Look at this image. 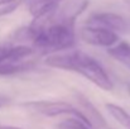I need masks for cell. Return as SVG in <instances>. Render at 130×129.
<instances>
[{
  "mask_svg": "<svg viewBox=\"0 0 130 129\" xmlns=\"http://www.w3.org/2000/svg\"><path fill=\"white\" fill-rule=\"evenodd\" d=\"M61 1L62 0H29L28 6L30 14L37 20H41L54 13Z\"/></svg>",
  "mask_w": 130,
  "mask_h": 129,
  "instance_id": "cell-8",
  "label": "cell"
},
{
  "mask_svg": "<svg viewBox=\"0 0 130 129\" xmlns=\"http://www.w3.org/2000/svg\"><path fill=\"white\" fill-rule=\"evenodd\" d=\"M54 129H92L90 128L87 124H85L82 120L77 119V118H70L66 119L61 123H58Z\"/></svg>",
  "mask_w": 130,
  "mask_h": 129,
  "instance_id": "cell-12",
  "label": "cell"
},
{
  "mask_svg": "<svg viewBox=\"0 0 130 129\" xmlns=\"http://www.w3.org/2000/svg\"><path fill=\"white\" fill-rule=\"evenodd\" d=\"M23 106H25L38 114L45 115V117H58V115L71 114L75 118L82 120L90 128H92L90 122L85 117V114L82 113V110L76 109L73 105H71L70 103H66V101H32V103L23 104Z\"/></svg>",
  "mask_w": 130,
  "mask_h": 129,
  "instance_id": "cell-3",
  "label": "cell"
},
{
  "mask_svg": "<svg viewBox=\"0 0 130 129\" xmlns=\"http://www.w3.org/2000/svg\"><path fill=\"white\" fill-rule=\"evenodd\" d=\"M45 63L51 67L78 72L87 80L105 91L114 89V84L106 74L105 68L91 56L81 51H71L67 53H57L48 56Z\"/></svg>",
  "mask_w": 130,
  "mask_h": 129,
  "instance_id": "cell-1",
  "label": "cell"
},
{
  "mask_svg": "<svg viewBox=\"0 0 130 129\" xmlns=\"http://www.w3.org/2000/svg\"><path fill=\"white\" fill-rule=\"evenodd\" d=\"M18 5H19V4H18L17 1L10 3V4H8V5H4V6L0 9V17L6 15V14H10L11 11H14V10H15V8H17Z\"/></svg>",
  "mask_w": 130,
  "mask_h": 129,
  "instance_id": "cell-13",
  "label": "cell"
},
{
  "mask_svg": "<svg viewBox=\"0 0 130 129\" xmlns=\"http://www.w3.org/2000/svg\"><path fill=\"white\" fill-rule=\"evenodd\" d=\"M106 109L111 114V117L116 119L123 127L130 129V114L126 110H124L121 106L115 105V104H106Z\"/></svg>",
  "mask_w": 130,
  "mask_h": 129,
  "instance_id": "cell-11",
  "label": "cell"
},
{
  "mask_svg": "<svg viewBox=\"0 0 130 129\" xmlns=\"http://www.w3.org/2000/svg\"><path fill=\"white\" fill-rule=\"evenodd\" d=\"M34 67L32 62H24V63H0V76H9V75H15L20 72L29 71Z\"/></svg>",
  "mask_w": 130,
  "mask_h": 129,
  "instance_id": "cell-10",
  "label": "cell"
},
{
  "mask_svg": "<svg viewBox=\"0 0 130 129\" xmlns=\"http://www.w3.org/2000/svg\"><path fill=\"white\" fill-rule=\"evenodd\" d=\"M9 103H10V99H9L8 96H5V95H1V94H0V108L6 106Z\"/></svg>",
  "mask_w": 130,
  "mask_h": 129,
  "instance_id": "cell-14",
  "label": "cell"
},
{
  "mask_svg": "<svg viewBox=\"0 0 130 129\" xmlns=\"http://www.w3.org/2000/svg\"><path fill=\"white\" fill-rule=\"evenodd\" d=\"M15 0H0V6L3 5H8V4H10V3H14Z\"/></svg>",
  "mask_w": 130,
  "mask_h": 129,
  "instance_id": "cell-15",
  "label": "cell"
},
{
  "mask_svg": "<svg viewBox=\"0 0 130 129\" xmlns=\"http://www.w3.org/2000/svg\"><path fill=\"white\" fill-rule=\"evenodd\" d=\"M33 43L37 48L43 51H62L75 46V31L73 22L66 20L52 24L47 28L34 27Z\"/></svg>",
  "mask_w": 130,
  "mask_h": 129,
  "instance_id": "cell-2",
  "label": "cell"
},
{
  "mask_svg": "<svg viewBox=\"0 0 130 129\" xmlns=\"http://www.w3.org/2000/svg\"><path fill=\"white\" fill-rule=\"evenodd\" d=\"M128 92H129V95H130V84L128 85Z\"/></svg>",
  "mask_w": 130,
  "mask_h": 129,
  "instance_id": "cell-17",
  "label": "cell"
},
{
  "mask_svg": "<svg viewBox=\"0 0 130 129\" xmlns=\"http://www.w3.org/2000/svg\"><path fill=\"white\" fill-rule=\"evenodd\" d=\"M87 23L91 27H100L109 29L111 32H125L128 28V24L125 19L118 14L114 13H95L92 14Z\"/></svg>",
  "mask_w": 130,
  "mask_h": 129,
  "instance_id": "cell-5",
  "label": "cell"
},
{
  "mask_svg": "<svg viewBox=\"0 0 130 129\" xmlns=\"http://www.w3.org/2000/svg\"><path fill=\"white\" fill-rule=\"evenodd\" d=\"M77 100L81 105V108L84 109L82 113L85 114L87 120L90 122L91 127L93 129H110L106 124L105 118L99 113V110H96V108L92 105V103L88 101V99L82 96L81 94H77Z\"/></svg>",
  "mask_w": 130,
  "mask_h": 129,
  "instance_id": "cell-6",
  "label": "cell"
},
{
  "mask_svg": "<svg viewBox=\"0 0 130 129\" xmlns=\"http://www.w3.org/2000/svg\"><path fill=\"white\" fill-rule=\"evenodd\" d=\"M33 53V49L27 46H0V63L17 62Z\"/></svg>",
  "mask_w": 130,
  "mask_h": 129,
  "instance_id": "cell-7",
  "label": "cell"
},
{
  "mask_svg": "<svg viewBox=\"0 0 130 129\" xmlns=\"http://www.w3.org/2000/svg\"><path fill=\"white\" fill-rule=\"evenodd\" d=\"M107 53L130 70V44L128 42H120L115 47H110Z\"/></svg>",
  "mask_w": 130,
  "mask_h": 129,
  "instance_id": "cell-9",
  "label": "cell"
},
{
  "mask_svg": "<svg viewBox=\"0 0 130 129\" xmlns=\"http://www.w3.org/2000/svg\"><path fill=\"white\" fill-rule=\"evenodd\" d=\"M81 38L88 44L97 46V47H112L118 42L119 37L115 32H111L105 28L100 27H84L80 32Z\"/></svg>",
  "mask_w": 130,
  "mask_h": 129,
  "instance_id": "cell-4",
  "label": "cell"
},
{
  "mask_svg": "<svg viewBox=\"0 0 130 129\" xmlns=\"http://www.w3.org/2000/svg\"><path fill=\"white\" fill-rule=\"evenodd\" d=\"M0 129H22V128H17V127H8V125H0Z\"/></svg>",
  "mask_w": 130,
  "mask_h": 129,
  "instance_id": "cell-16",
  "label": "cell"
}]
</instances>
